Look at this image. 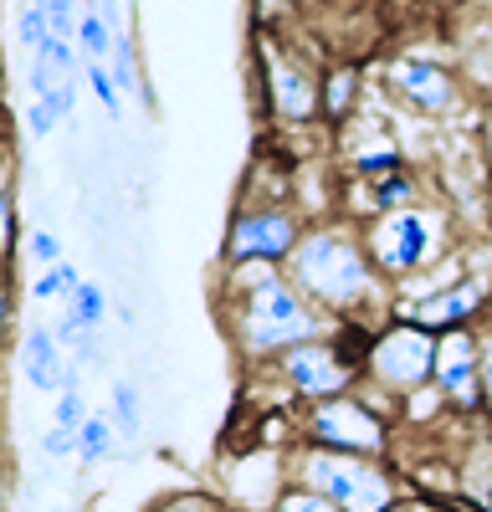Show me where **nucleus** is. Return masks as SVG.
<instances>
[{
	"mask_svg": "<svg viewBox=\"0 0 492 512\" xmlns=\"http://www.w3.org/2000/svg\"><path fill=\"white\" fill-rule=\"evenodd\" d=\"M221 328L231 338V349L262 369L282 359L287 349L308 344V338H328L344 323L328 318L323 308L308 303V292L287 277L277 262H246V267H221Z\"/></svg>",
	"mask_w": 492,
	"mask_h": 512,
	"instance_id": "nucleus-1",
	"label": "nucleus"
},
{
	"mask_svg": "<svg viewBox=\"0 0 492 512\" xmlns=\"http://www.w3.org/2000/svg\"><path fill=\"white\" fill-rule=\"evenodd\" d=\"M287 277L308 292L313 308H323L328 318H339L344 328L375 333V328H385L395 318V287L375 267L359 221H349V216L313 221L303 231L298 251L287 256Z\"/></svg>",
	"mask_w": 492,
	"mask_h": 512,
	"instance_id": "nucleus-2",
	"label": "nucleus"
},
{
	"mask_svg": "<svg viewBox=\"0 0 492 512\" xmlns=\"http://www.w3.org/2000/svg\"><path fill=\"white\" fill-rule=\"evenodd\" d=\"M359 231H364V246L390 287L441 267L462 246L457 216H451V205L441 195H431L421 205H405V210H385V216H369V221H359Z\"/></svg>",
	"mask_w": 492,
	"mask_h": 512,
	"instance_id": "nucleus-3",
	"label": "nucleus"
},
{
	"mask_svg": "<svg viewBox=\"0 0 492 512\" xmlns=\"http://www.w3.org/2000/svg\"><path fill=\"white\" fill-rule=\"evenodd\" d=\"M293 482L334 497L344 512H395L410 497L395 461L328 451V446H308V441H298V451H293Z\"/></svg>",
	"mask_w": 492,
	"mask_h": 512,
	"instance_id": "nucleus-4",
	"label": "nucleus"
},
{
	"mask_svg": "<svg viewBox=\"0 0 492 512\" xmlns=\"http://www.w3.org/2000/svg\"><path fill=\"white\" fill-rule=\"evenodd\" d=\"M364 344H369L364 328H339L328 338H308V344L287 349L267 369H272V379L298 405H318V400H334V395L359 390V379H364Z\"/></svg>",
	"mask_w": 492,
	"mask_h": 512,
	"instance_id": "nucleus-5",
	"label": "nucleus"
},
{
	"mask_svg": "<svg viewBox=\"0 0 492 512\" xmlns=\"http://www.w3.org/2000/svg\"><path fill=\"white\" fill-rule=\"evenodd\" d=\"M375 93L390 98L385 108L410 113V118H426V123H446L457 118L467 103V82L457 67H446L441 57L426 52H395L380 62L375 72Z\"/></svg>",
	"mask_w": 492,
	"mask_h": 512,
	"instance_id": "nucleus-6",
	"label": "nucleus"
},
{
	"mask_svg": "<svg viewBox=\"0 0 492 512\" xmlns=\"http://www.w3.org/2000/svg\"><path fill=\"white\" fill-rule=\"evenodd\" d=\"M395 436H400V425H395L385 410L369 405L359 390L298 410V441H308V446H328V451H354V456H380V461H390V456H395Z\"/></svg>",
	"mask_w": 492,
	"mask_h": 512,
	"instance_id": "nucleus-7",
	"label": "nucleus"
},
{
	"mask_svg": "<svg viewBox=\"0 0 492 512\" xmlns=\"http://www.w3.org/2000/svg\"><path fill=\"white\" fill-rule=\"evenodd\" d=\"M303 231H308V216L293 200H236L221 236V267H246V262L287 267Z\"/></svg>",
	"mask_w": 492,
	"mask_h": 512,
	"instance_id": "nucleus-8",
	"label": "nucleus"
},
{
	"mask_svg": "<svg viewBox=\"0 0 492 512\" xmlns=\"http://www.w3.org/2000/svg\"><path fill=\"white\" fill-rule=\"evenodd\" d=\"M257 57H262V93H267L272 118L282 128L323 123V72L293 47V41L277 36L272 26H262Z\"/></svg>",
	"mask_w": 492,
	"mask_h": 512,
	"instance_id": "nucleus-9",
	"label": "nucleus"
},
{
	"mask_svg": "<svg viewBox=\"0 0 492 512\" xmlns=\"http://www.w3.org/2000/svg\"><path fill=\"white\" fill-rule=\"evenodd\" d=\"M364 379L375 390H385L390 400H410L416 390H426L436 379V333L421 323L390 318L364 344Z\"/></svg>",
	"mask_w": 492,
	"mask_h": 512,
	"instance_id": "nucleus-10",
	"label": "nucleus"
},
{
	"mask_svg": "<svg viewBox=\"0 0 492 512\" xmlns=\"http://www.w3.org/2000/svg\"><path fill=\"white\" fill-rule=\"evenodd\" d=\"M334 139H339V159L349 164L354 180H380L390 169H405V144L385 123V103L369 108V98H364V108L344 128H334Z\"/></svg>",
	"mask_w": 492,
	"mask_h": 512,
	"instance_id": "nucleus-11",
	"label": "nucleus"
},
{
	"mask_svg": "<svg viewBox=\"0 0 492 512\" xmlns=\"http://www.w3.org/2000/svg\"><path fill=\"white\" fill-rule=\"evenodd\" d=\"M436 390L451 415H482V323L436 333Z\"/></svg>",
	"mask_w": 492,
	"mask_h": 512,
	"instance_id": "nucleus-12",
	"label": "nucleus"
},
{
	"mask_svg": "<svg viewBox=\"0 0 492 512\" xmlns=\"http://www.w3.org/2000/svg\"><path fill=\"white\" fill-rule=\"evenodd\" d=\"M395 318L405 323H421L431 333H451V328H477L492 318V272H467L462 282H451L431 297L410 308H395Z\"/></svg>",
	"mask_w": 492,
	"mask_h": 512,
	"instance_id": "nucleus-13",
	"label": "nucleus"
},
{
	"mask_svg": "<svg viewBox=\"0 0 492 512\" xmlns=\"http://www.w3.org/2000/svg\"><path fill=\"white\" fill-rule=\"evenodd\" d=\"M16 364H21L26 384H31V390H41V395H57L62 379H67V369H72V364H67V349L57 344V328H47V323H36V328L21 333Z\"/></svg>",
	"mask_w": 492,
	"mask_h": 512,
	"instance_id": "nucleus-14",
	"label": "nucleus"
},
{
	"mask_svg": "<svg viewBox=\"0 0 492 512\" xmlns=\"http://www.w3.org/2000/svg\"><path fill=\"white\" fill-rule=\"evenodd\" d=\"M369 98V72L354 62H328L323 67V123L344 128Z\"/></svg>",
	"mask_w": 492,
	"mask_h": 512,
	"instance_id": "nucleus-15",
	"label": "nucleus"
},
{
	"mask_svg": "<svg viewBox=\"0 0 492 512\" xmlns=\"http://www.w3.org/2000/svg\"><path fill=\"white\" fill-rule=\"evenodd\" d=\"M467 93H492V16L472 21L462 36H457V62Z\"/></svg>",
	"mask_w": 492,
	"mask_h": 512,
	"instance_id": "nucleus-16",
	"label": "nucleus"
},
{
	"mask_svg": "<svg viewBox=\"0 0 492 512\" xmlns=\"http://www.w3.org/2000/svg\"><path fill=\"white\" fill-rule=\"evenodd\" d=\"M113 451H118V425H113L108 410H93L77 431V466L82 472H88V466H103Z\"/></svg>",
	"mask_w": 492,
	"mask_h": 512,
	"instance_id": "nucleus-17",
	"label": "nucleus"
},
{
	"mask_svg": "<svg viewBox=\"0 0 492 512\" xmlns=\"http://www.w3.org/2000/svg\"><path fill=\"white\" fill-rule=\"evenodd\" d=\"M82 282H88V277H82V267L62 256L57 267H47V272H31L26 297H31V303H62V297H72Z\"/></svg>",
	"mask_w": 492,
	"mask_h": 512,
	"instance_id": "nucleus-18",
	"label": "nucleus"
},
{
	"mask_svg": "<svg viewBox=\"0 0 492 512\" xmlns=\"http://www.w3.org/2000/svg\"><path fill=\"white\" fill-rule=\"evenodd\" d=\"M108 415H113V425H118L123 441H134V436L144 431V400H139V384H134V379H113Z\"/></svg>",
	"mask_w": 492,
	"mask_h": 512,
	"instance_id": "nucleus-19",
	"label": "nucleus"
},
{
	"mask_svg": "<svg viewBox=\"0 0 492 512\" xmlns=\"http://www.w3.org/2000/svg\"><path fill=\"white\" fill-rule=\"evenodd\" d=\"M77 47H82V57H88V62H108V57H113V47H118V31H113V26H108L98 11H88V6H82Z\"/></svg>",
	"mask_w": 492,
	"mask_h": 512,
	"instance_id": "nucleus-20",
	"label": "nucleus"
},
{
	"mask_svg": "<svg viewBox=\"0 0 492 512\" xmlns=\"http://www.w3.org/2000/svg\"><path fill=\"white\" fill-rule=\"evenodd\" d=\"M93 410H88V400H82V374H77V364L67 369V379H62V390H57V405H52V425H67V431H82V420H88Z\"/></svg>",
	"mask_w": 492,
	"mask_h": 512,
	"instance_id": "nucleus-21",
	"label": "nucleus"
},
{
	"mask_svg": "<svg viewBox=\"0 0 492 512\" xmlns=\"http://www.w3.org/2000/svg\"><path fill=\"white\" fill-rule=\"evenodd\" d=\"M108 72H113V82H118V93H123V98L139 93V88H149V82H139V52H134L129 31L118 36V47H113V57H108Z\"/></svg>",
	"mask_w": 492,
	"mask_h": 512,
	"instance_id": "nucleus-22",
	"label": "nucleus"
},
{
	"mask_svg": "<svg viewBox=\"0 0 492 512\" xmlns=\"http://www.w3.org/2000/svg\"><path fill=\"white\" fill-rule=\"evenodd\" d=\"M16 41H21V47L36 57L41 47H47V41H52V21L47 16H41V6H36V0H26V6H16Z\"/></svg>",
	"mask_w": 492,
	"mask_h": 512,
	"instance_id": "nucleus-23",
	"label": "nucleus"
},
{
	"mask_svg": "<svg viewBox=\"0 0 492 512\" xmlns=\"http://www.w3.org/2000/svg\"><path fill=\"white\" fill-rule=\"evenodd\" d=\"M21 256H26V262H31L36 272H47V267H57V262H62V236H57L52 226H31V231H26Z\"/></svg>",
	"mask_w": 492,
	"mask_h": 512,
	"instance_id": "nucleus-24",
	"label": "nucleus"
},
{
	"mask_svg": "<svg viewBox=\"0 0 492 512\" xmlns=\"http://www.w3.org/2000/svg\"><path fill=\"white\" fill-rule=\"evenodd\" d=\"M67 313H77L88 328H103V318H108V292H103V282H82L72 297H67Z\"/></svg>",
	"mask_w": 492,
	"mask_h": 512,
	"instance_id": "nucleus-25",
	"label": "nucleus"
},
{
	"mask_svg": "<svg viewBox=\"0 0 492 512\" xmlns=\"http://www.w3.org/2000/svg\"><path fill=\"white\" fill-rule=\"evenodd\" d=\"M149 512H231V502H221V497H211V492H200V487H185V492L159 497Z\"/></svg>",
	"mask_w": 492,
	"mask_h": 512,
	"instance_id": "nucleus-26",
	"label": "nucleus"
},
{
	"mask_svg": "<svg viewBox=\"0 0 492 512\" xmlns=\"http://www.w3.org/2000/svg\"><path fill=\"white\" fill-rule=\"evenodd\" d=\"M82 77H88V88H93V98L103 103V113L118 118V113H123V93H118V82H113L108 62H88V67H82Z\"/></svg>",
	"mask_w": 492,
	"mask_h": 512,
	"instance_id": "nucleus-27",
	"label": "nucleus"
},
{
	"mask_svg": "<svg viewBox=\"0 0 492 512\" xmlns=\"http://www.w3.org/2000/svg\"><path fill=\"white\" fill-rule=\"evenodd\" d=\"M272 512H344L334 497H323V492H313V487H303V482H293L282 497H277V507Z\"/></svg>",
	"mask_w": 492,
	"mask_h": 512,
	"instance_id": "nucleus-28",
	"label": "nucleus"
},
{
	"mask_svg": "<svg viewBox=\"0 0 492 512\" xmlns=\"http://www.w3.org/2000/svg\"><path fill=\"white\" fill-rule=\"evenodd\" d=\"M36 6H41V16L52 21V36L77 41V26H82V6H77V0H36Z\"/></svg>",
	"mask_w": 492,
	"mask_h": 512,
	"instance_id": "nucleus-29",
	"label": "nucleus"
},
{
	"mask_svg": "<svg viewBox=\"0 0 492 512\" xmlns=\"http://www.w3.org/2000/svg\"><path fill=\"white\" fill-rule=\"evenodd\" d=\"M21 113H26V128L36 139H52L57 128H62V113H57V103L52 98H26L21 103Z\"/></svg>",
	"mask_w": 492,
	"mask_h": 512,
	"instance_id": "nucleus-30",
	"label": "nucleus"
},
{
	"mask_svg": "<svg viewBox=\"0 0 492 512\" xmlns=\"http://www.w3.org/2000/svg\"><path fill=\"white\" fill-rule=\"evenodd\" d=\"M41 456L47 461H77V431H67V425H47V431H41Z\"/></svg>",
	"mask_w": 492,
	"mask_h": 512,
	"instance_id": "nucleus-31",
	"label": "nucleus"
},
{
	"mask_svg": "<svg viewBox=\"0 0 492 512\" xmlns=\"http://www.w3.org/2000/svg\"><path fill=\"white\" fill-rule=\"evenodd\" d=\"M482 420H492V318L482 323Z\"/></svg>",
	"mask_w": 492,
	"mask_h": 512,
	"instance_id": "nucleus-32",
	"label": "nucleus"
},
{
	"mask_svg": "<svg viewBox=\"0 0 492 512\" xmlns=\"http://www.w3.org/2000/svg\"><path fill=\"white\" fill-rule=\"evenodd\" d=\"M52 103H57L62 123H72V118H77V77H67V82H62V88L52 93Z\"/></svg>",
	"mask_w": 492,
	"mask_h": 512,
	"instance_id": "nucleus-33",
	"label": "nucleus"
},
{
	"mask_svg": "<svg viewBox=\"0 0 492 512\" xmlns=\"http://www.w3.org/2000/svg\"><path fill=\"white\" fill-rule=\"evenodd\" d=\"M446 507H457V502H431V497H405L395 512H446Z\"/></svg>",
	"mask_w": 492,
	"mask_h": 512,
	"instance_id": "nucleus-34",
	"label": "nucleus"
},
{
	"mask_svg": "<svg viewBox=\"0 0 492 512\" xmlns=\"http://www.w3.org/2000/svg\"><path fill=\"white\" fill-rule=\"evenodd\" d=\"M52 512H77V507H52Z\"/></svg>",
	"mask_w": 492,
	"mask_h": 512,
	"instance_id": "nucleus-35",
	"label": "nucleus"
}]
</instances>
